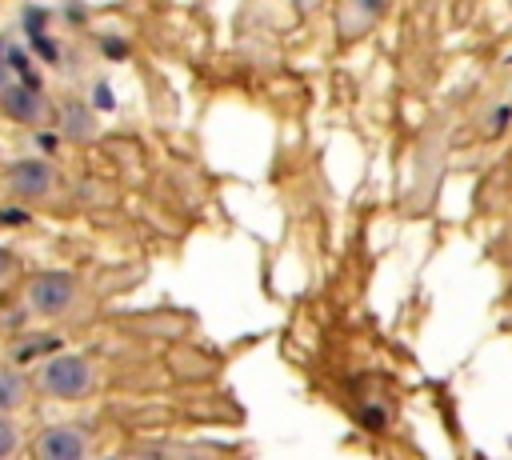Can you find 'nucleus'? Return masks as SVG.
<instances>
[{
  "label": "nucleus",
  "mask_w": 512,
  "mask_h": 460,
  "mask_svg": "<svg viewBox=\"0 0 512 460\" xmlns=\"http://www.w3.org/2000/svg\"><path fill=\"white\" fill-rule=\"evenodd\" d=\"M8 272H12V256H8V252H4V248H0V280H4V276H8Z\"/></svg>",
  "instance_id": "1a4fd4ad"
},
{
  "label": "nucleus",
  "mask_w": 512,
  "mask_h": 460,
  "mask_svg": "<svg viewBox=\"0 0 512 460\" xmlns=\"http://www.w3.org/2000/svg\"><path fill=\"white\" fill-rule=\"evenodd\" d=\"M16 444H20V436H16V428L0 416V460H8L12 452H16Z\"/></svg>",
  "instance_id": "0eeeda50"
},
{
  "label": "nucleus",
  "mask_w": 512,
  "mask_h": 460,
  "mask_svg": "<svg viewBox=\"0 0 512 460\" xmlns=\"http://www.w3.org/2000/svg\"><path fill=\"white\" fill-rule=\"evenodd\" d=\"M84 452H88L84 436L76 428H68V424L44 428L40 440H36V456L40 460H84Z\"/></svg>",
  "instance_id": "7ed1b4c3"
},
{
  "label": "nucleus",
  "mask_w": 512,
  "mask_h": 460,
  "mask_svg": "<svg viewBox=\"0 0 512 460\" xmlns=\"http://www.w3.org/2000/svg\"><path fill=\"white\" fill-rule=\"evenodd\" d=\"M0 104H4V112H8L12 120H24V124H36V120L44 116V100H40V92H36L32 80H28V84H8V88L0 92Z\"/></svg>",
  "instance_id": "20e7f679"
},
{
  "label": "nucleus",
  "mask_w": 512,
  "mask_h": 460,
  "mask_svg": "<svg viewBox=\"0 0 512 460\" xmlns=\"http://www.w3.org/2000/svg\"><path fill=\"white\" fill-rule=\"evenodd\" d=\"M20 400H24V384H20V376L8 372V368H0V412H12Z\"/></svg>",
  "instance_id": "423d86ee"
},
{
  "label": "nucleus",
  "mask_w": 512,
  "mask_h": 460,
  "mask_svg": "<svg viewBox=\"0 0 512 460\" xmlns=\"http://www.w3.org/2000/svg\"><path fill=\"white\" fill-rule=\"evenodd\" d=\"M52 168L44 164V160H20L16 168H12V188L20 192V196H44L48 188H52Z\"/></svg>",
  "instance_id": "39448f33"
},
{
  "label": "nucleus",
  "mask_w": 512,
  "mask_h": 460,
  "mask_svg": "<svg viewBox=\"0 0 512 460\" xmlns=\"http://www.w3.org/2000/svg\"><path fill=\"white\" fill-rule=\"evenodd\" d=\"M40 384H44V392H52L60 400H80L92 392V368L80 356H56L44 364Z\"/></svg>",
  "instance_id": "f257e3e1"
},
{
  "label": "nucleus",
  "mask_w": 512,
  "mask_h": 460,
  "mask_svg": "<svg viewBox=\"0 0 512 460\" xmlns=\"http://www.w3.org/2000/svg\"><path fill=\"white\" fill-rule=\"evenodd\" d=\"M8 88V68H4V60H0V92Z\"/></svg>",
  "instance_id": "9d476101"
},
{
  "label": "nucleus",
  "mask_w": 512,
  "mask_h": 460,
  "mask_svg": "<svg viewBox=\"0 0 512 460\" xmlns=\"http://www.w3.org/2000/svg\"><path fill=\"white\" fill-rule=\"evenodd\" d=\"M68 132H88V116H84L76 104L68 108Z\"/></svg>",
  "instance_id": "6e6552de"
},
{
  "label": "nucleus",
  "mask_w": 512,
  "mask_h": 460,
  "mask_svg": "<svg viewBox=\"0 0 512 460\" xmlns=\"http://www.w3.org/2000/svg\"><path fill=\"white\" fill-rule=\"evenodd\" d=\"M72 296H76V284L64 272H44L28 284V304H32V312H44V316L64 312L72 304Z\"/></svg>",
  "instance_id": "f03ea898"
}]
</instances>
